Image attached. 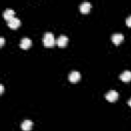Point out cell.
<instances>
[{"label":"cell","instance_id":"obj_4","mask_svg":"<svg viewBox=\"0 0 131 131\" xmlns=\"http://www.w3.org/2000/svg\"><path fill=\"white\" fill-rule=\"evenodd\" d=\"M7 25H8V27L9 28H11V29H16V28H18L19 27V25H20V19L18 18V17H13V18H11V19H9L8 21H7Z\"/></svg>","mask_w":131,"mask_h":131},{"label":"cell","instance_id":"obj_2","mask_svg":"<svg viewBox=\"0 0 131 131\" xmlns=\"http://www.w3.org/2000/svg\"><path fill=\"white\" fill-rule=\"evenodd\" d=\"M104 97H105L106 100L113 102V101H116V100L118 99V97H119V93H118L116 90H110L107 93H105Z\"/></svg>","mask_w":131,"mask_h":131},{"label":"cell","instance_id":"obj_5","mask_svg":"<svg viewBox=\"0 0 131 131\" xmlns=\"http://www.w3.org/2000/svg\"><path fill=\"white\" fill-rule=\"evenodd\" d=\"M123 39H124V36H123V34H121V33H115V34L112 35V41H113V43L116 44V45L120 44V43L123 41Z\"/></svg>","mask_w":131,"mask_h":131},{"label":"cell","instance_id":"obj_6","mask_svg":"<svg viewBox=\"0 0 131 131\" xmlns=\"http://www.w3.org/2000/svg\"><path fill=\"white\" fill-rule=\"evenodd\" d=\"M120 79L123 81V82H129L131 81V71H124L120 74Z\"/></svg>","mask_w":131,"mask_h":131},{"label":"cell","instance_id":"obj_15","mask_svg":"<svg viewBox=\"0 0 131 131\" xmlns=\"http://www.w3.org/2000/svg\"><path fill=\"white\" fill-rule=\"evenodd\" d=\"M128 104H129V106H131V98L128 100Z\"/></svg>","mask_w":131,"mask_h":131},{"label":"cell","instance_id":"obj_13","mask_svg":"<svg viewBox=\"0 0 131 131\" xmlns=\"http://www.w3.org/2000/svg\"><path fill=\"white\" fill-rule=\"evenodd\" d=\"M3 91H4V86H3V84H1L0 85V92L3 93Z\"/></svg>","mask_w":131,"mask_h":131},{"label":"cell","instance_id":"obj_8","mask_svg":"<svg viewBox=\"0 0 131 131\" xmlns=\"http://www.w3.org/2000/svg\"><path fill=\"white\" fill-rule=\"evenodd\" d=\"M31 45H32V41H31V39L28 38V37L23 38V39L20 40V42H19V46H20L23 49H27V48H29Z\"/></svg>","mask_w":131,"mask_h":131},{"label":"cell","instance_id":"obj_12","mask_svg":"<svg viewBox=\"0 0 131 131\" xmlns=\"http://www.w3.org/2000/svg\"><path fill=\"white\" fill-rule=\"evenodd\" d=\"M126 25L131 28V15H129V16L126 18Z\"/></svg>","mask_w":131,"mask_h":131},{"label":"cell","instance_id":"obj_1","mask_svg":"<svg viewBox=\"0 0 131 131\" xmlns=\"http://www.w3.org/2000/svg\"><path fill=\"white\" fill-rule=\"evenodd\" d=\"M54 43H55L54 35H53L52 33H50V32L45 33L44 36H43V44H44V46H46V47H51V46L54 45Z\"/></svg>","mask_w":131,"mask_h":131},{"label":"cell","instance_id":"obj_7","mask_svg":"<svg viewBox=\"0 0 131 131\" xmlns=\"http://www.w3.org/2000/svg\"><path fill=\"white\" fill-rule=\"evenodd\" d=\"M68 41H69V38H68L67 36L60 35V36L57 38L56 43H57V45H58L59 47H64V46L68 44Z\"/></svg>","mask_w":131,"mask_h":131},{"label":"cell","instance_id":"obj_14","mask_svg":"<svg viewBox=\"0 0 131 131\" xmlns=\"http://www.w3.org/2000/svg\"><path fill=\"white\" fill-rule=\"evenodd\" d=\"M0 44H1V45H3V44H4V38H3V37H1V38H0Z\"/></svg>","mask_w":131,"mask_h":131},{"label":"cell","instance_id":"obj_10","mask_svg":"<svg viewBox=\"0 0 131 131\" xmlns=\"http://www.w3.org/2000/svg\"><path fill=\"white\" fill-rule=\"evenodd\" d=\"M80 8V11L83 12V13H87L90 9H91V3L90 2H82L79 6Z\"/></svg>","mask_w":131,"mask_h":131},{"label":"cell","instance_id":"obj_3","mask_svg":"<svg viewBox=\"0 0 131 131\" xmlns=\"http://www.w3.org/2000/svg\"><path fill=\"white\" fill-rule=\"evenodd\" d=\"M80 78H81V75L78 71H72L69 74V80L72 83H77L80 80Z\"/></svg>","mask_w":131,"mask_h":131},{"label":"cell","instance_id":"obj_9","mask_svg":"<svg viewBox=\"0 0 131 131\" xmlns=\"http://www.w3.org/2000/svg\"><path fill=\"white\" fill-rule=\"evenodd\" d=\"M20 127H21V129L24 131H30L32 129V127H33V122L31 120H25V121L21 122Z\"/></svg>","mask_w":131,"mask_h":131},{"label":"cell","instance_id":"obj_11","mask_svg":"<svg viewBox=\"0 0 131 131\" xmlns=\"http://www.w3.org/2000/svg\"><path fill=\"white\" fill-rule=\"evenodd\" d=\"M3 17L8 21L9 19H11V18H13L14 17V10L13 9H6V10H4V12H3Z\"/></svg>","mask_w":131,"mask_h":131}]
</instances>
